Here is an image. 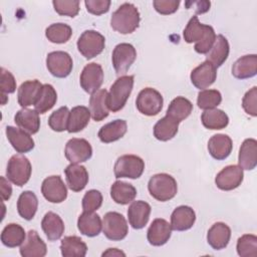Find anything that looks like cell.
Segmentation results:
<instances>
[{"mask_svg": "<svg viewBox=\"0 0 257 257\" xmlns=\"http://www.w3.org/2000/svg\"><path fill=\"white\" fill-rule=\"evenodd\" d=\"M26 239L25 231L23 227L18 224L10 223L4 227L1 233V242L8 248H15L21 246Z\"/></svg>", "mask_w": 257, "mask_h": 257, "instance_id": "cell-39", "label": "cell"}, {"mask_svg": "<svg viewBox=\"0 0 257 257\" xmlns=\"http://www.w3.org/2000/svg\"><path fill=\"white\" fill-rule=\"evenodd\" d=\"M43 197L50 203H62L67 197V188L60 176H50L43 180L41 185Z\"/></svg>", "mask_w": 257, "mask_h": 257, "instance_id": "cell-15", "label": "cell"}, {"mask_svg": "<svg viewBox=\"0 0 257 257\" xmlns=\"http://www.w3.org/2000/svg\"><path fill=\"white\" fill-rule=\"evenodd\" d=\"M257 73V55L248 54L238 58L232 65V74L238 79H246Z\"/></svg>", "mask_w": 257, "mask_h": 257, "instance_id": "cell-27", "label": "cell"}, {"mask_svg": "<svg viewBox=\"0 0 257 257\" xmlns=\"http://www.w3.org/2000/svg\"><path fill=\"white\" fill-rule=\"evenodd\" d=\"M164 99L162 94L152 87L142 89L137 97L136 106L138 110L145 115H157L163 108Z\"/></svg>", "mask_w": 257, "mask_h": 257, "instance_id": "cell-8", "label": "cell"}, {"mask_svg": "<svg viewBox=\"0 0 257 257\" xmlns=\"http://www.w3.org/2000/svg\"><path fill=\"white\" fill-rule=\"evenodd\" d=\"M230 238L231 229L223 222L213 224L207 233V242L214 250H222L226 248Z\"/></svg>", "mask_w": 257, "mask_h": 257, "instance_id": "cell-21", "label": "cell"}, {"mask_svg": "<svg viewBox=\"0 0 257 257\" xmlns=\"http://www.w3.org/2000/svg\"><path fill=\"white\" fill-rule=\"evenodd\" d=\"M243 178V169L238 165H230L217 174L215 184L222 191H232L242 184Z\"/></svg>", "mask_w": 257, "mask_h": 257, "instance_id": "cell-14", "label": "cell"}, {"mask_svg": "<svg viewBox=\"0 0 257 257\" xmlns=\"http://www.w3.org/2000/svg\"><path fill=\"white\" fill-rule=\"evenodd\" d=\"M141 16L138 8L132 3L121 4L111 15L110 26L120 34L133 33L140 24Z\"/></svg>", "mask_w": 257, "mask_h": 257, "instance_id": "cell-2", "label": "cell"}, {"mask_svg": "<svg viewBox=\"0 0 257 257\" xmlns=\"http://www.w3.org/2000/svg\"><path fill=\"white\" fill-rule=\"evenodd\" d=\"M77 49L86 59L100 54L105 46V38L95 30H85L77 40Z\"/></svg>", "mask_w": 257, "mask_h": 257, "instance_id": "cell-7", "label": "cell"}, {"mask_svg": "<svg viewBox=\"0 0 257 257\" xmlns=\"http://www.w3.org/2000/svg\"><path fill=\"white\" fill-rule=\"evenodd\" d=\"M15 123L29 134H36L40 128L39 113L35 109L24 107L18 110L14 116Z\"/></svg>", "mask_w": 257, "mask_h": 257, "instance_id": "cell-33", "label": "cell"}, {"mask_svg": "<svg viewBox=\"0 0 257 257\" xmlns=\"http://www.w3.org/2000/svg\"><path fill=\"white\" fill-rule=\"evenodd\" d=\"M6 137L13 149L19 154L30 152L34 148V141L29 133L12 125L6 126Z\"/></svg>", "mask_w": 257, "mask_h": 257, "instance_id": "cell-18", "label": "cell"}, {"mask_svg": "<svg viewBox=\"0 0 257 257\" xmlns=\"http://www.w3.org/2000/svg\"><path fill=\"white\" fill-rule=\"evenodd\" d=\"M233 149L231 138L224 134H217L211 137L208 142L209 154L217 161L225 160L229 157Z\"/></svg>", "mask_w": 257, "mask_h": 257, "instance_id": "cell-22", "label": "cell"}, {"mask_svg": "<svg viewBox=\"0 0 257 257\" xmlns=\"http://www.w3.org/2000/svg\"><path fill=\"white\" fill-rule=\"evenodd\" d=\"M196 221L195 211L186 205L177 207L171 215V226L176 231H186L193 227Z\"/></svg>", "mask_w": 257, "mask_h": 257, "instance_id": "cell-25", "label": "cell"}, {"mask_svg": "<svg viewBox=\"0 0 257 257\" xmlns=\"http://www.w3.org/2000/svg\"><path fill=\"white\" fill-rule=\"evenodd\" d=\"M80 86L87 93H93L99 89L103 82V70L100 64L91 62L86 64L79 77Z\"/></svg>", "mask_w": 257, "mask_h": 257, "instance_id": "cell-12", "label": "cell"}, {"mask_svg": "<svg viewBox=\"0 0 257 257\" xmlns=\"http://www.w3.org/2000/svg\"><path fill=\"white\" fill-rule=\"evenodd\" d=\"M137 58V50L130 43L117 44L111 55L112 66L117 75L126 73Z\"/></svg>", "mask_w": 257, "mask_h": 257, "instance_id": "cell-10", "label": "cell"}, {"mask_svg": "<svg viewBox=\"0 0 257 257\" xmlns=\"http://www.w3.org/2000/svg\"><path fill=\"white\" fill-rule=\"evenodd\" d=\"M77 228L82 235L87 237H95L102 230V221L99 215L94 212H85L78 217Z\"/></svg>", "mask_w": 257, "mask_h": 257, "instance_id": "cell-30", "label": "cell"}, {"mask_svg": "<svg viewBox=\"0 0 257 257\" xmlns=\"http://www.w3.org/2000/svg\"><path fill=\"white\" fill-rule=\"evenodd\" d=\"M152 208L145 201H134L127 209L128 223L134 229H143L149 222Z\"/></svg>", "mask_w": 257, "mask_h": 257, "instance_id": "cell-19", "label": "cell"}, {"mask_svg": "<svg viewBox=\"0 0 257 257\" xmlns=\"http://www.w3.org/2000/svg\"><path fill=\"white\" fill-rule=\"evenodd\" d=\"M137 196V189L130 183L115 181L110 187V197L112 201L119 205H127Z\"/></svg>", "mask_w": 257, "mask_h": 257, "instance_id": "cell-34", "label": "cell"}, {"mask_svg": "<svg viewBox=\"0 0 257 257\" xmlns=\"http://www.w3.org/2000/svg\"><path fill=\"white\" fill-rule=\"evenodd\" d=\"M0 89H1V94L13 93L16 90V80L13 74L7 69H5L4 67L1 68Z\"/></svg>", "mask_w": 257, "mask_h": 257, "instance_id": "cell-50", "label": "cell"}, {"mask_svg": "<svg viewBox=\"0 0 257 257\" xmlns=\"http://www.w3.org/2000/svg\"><path fill=\"white\" fill-rule=\"evenodd\" d=\"M148 190L154 199L160 202H167L177 195L178 185L174 177L161 173L154 175L150 179Z\"/></svg>", "mask_w": 257, "mask_h": 257, "instance_id": "cell-4", "label": "cell"}, {"mask_svg": "<svg viewBox=\"0 0 257 257\" xmlns=\"http://www.w3.org/2000/svg\"><path fill=\"white\" fill-rule=\"evenodd\" d=\"M222 101V95L217 89H203L198 93L197 104L202 109L216 108Z\"/></svg>", "mask_w": 257, "mask_h": 257, "instance_id": "cell-44", "label": "cell"}, {"mask_svg": "<svg viewBox=\"0 0 257 257\" xmlns=\"http://www.w3.org/2000/svg\"><path fill=\"white\" fill-rule=\"evenodd\" d=\"M203 125L208 130H222L229 123V117L222 109L212 108L205 110L201 115Z\"/></svg>", "mask_w": 257, "mask_h": 257, "instance_id": "cell-40", "label": "cell"}, {"mask_svg": "<svg viewBox=\"0 0 257 257\" xmlns=\"http://www.w3.org/2000/svg\"><path fill=\"white\" fill-rule=\"evenodd\" d=\"M19 252L23 257H44L47 253V247L38 233L35 230H30L21 244Z\"/></svg>", "mask_w": 257, "mask_h": 257, "instance_id": "cell-20", "label": "cell"}, {"mask_svg": "<svg viewBox=\"0 0 257 257\" xmlns=\"http://www.w3.org/2000/svg\"><path fill=\"white\" fill-rule=\"evenodd\" d=\"M192 110L193 103L188 98L184 96H177L169 104L166 115H169L177 121L181 122L191 114Z\"/></svg>", "mask_w": 257, "mask_h": 257, "instance_id": "cell-41", "label": "cell"}, {"mask_svg": "<svg viewBox=\"0 0 257 257\" xmlns=\"http://www.w3.org/2000/svg\"><path fill=\"white\" fill-rule=\"evenodd\" d=\"M38 208V200L32 191H24L17 201V211L20 217L29 221L32 220Z\"/></svg>", "mask_w": 257, "mask_h": 257, "instance_id": "cell-35", "label": "cell"}, {"mask_svg": "<svg viewBox=\"0 0 257 257\" xmlns=\"http://www.w3.org/2000/svg\"><path fill=\"white\" fill-rule=\"evenodd\" d=\"M194 4L197 5V8H196L197 14H202L207 12L210 9V5H211L209 1H197V2H194Z\"/></svg>", "mask_w": 257, "mask_h": 257, "instance_id": "cell-54", "label": "cell"}, {"mask_svg": "<svg viewBox=\"0 0 257 257\" xmlns=\"http://www.w3.org/2000/svg\"><path fill=\"white\" fill-rule=\"evenodd\" d=\"M102 256H125V254L116 248H108L105 252L102 253Z\"/></svg>", "mask_w": 257, "mask_h": 257, "instance_id": "cell-55", "label": "cell"}, {"mask_svg": "<svg viewBox=\"0 0 257 257\" xmlns=\"http://www.w3.org/2000/svg\"><path fill=\"white\" fill-rule=\"evenodd\" d=\"M71 35L72 29L65 23H53L45 29V36L52 43H65L70 39Z\"/></svg>", "mask_w": 257, "mask_h": 257, "instance_id": "cell-43", "label": "cell"}, {"mask_svg": "<svg viewBox=\"0 0 257 257\" xmlns=\"http://www.w3.org/2000/svg\"><path fill=\"white\" fill-rule=\"evenodd\" d=\"M183 37L187 43H195L196 52L207 54L215 42L216 33L212 26L201 23L198 16H193L184 29Z\"/></svg>", "mask_w": 257, "mask_h": 257, "instance_id": "cell-1", "label": "cell"}, {"mask_svg": "<svg viewBox=\"0 0 257 257\" xmlns=\"http://www.w3.org/2000/svg\"><path fill=\"white\" fill-rule=\"evenodd\" d=\"M155 10L162 15L175 13L180 5L179 0H155L153 1Z\"/></svg>", "mask_w": 257, "mask_h": 257, "instance_id": "cell-51", "label": "cell"}, {"mask_svg": "<svg viewBox=\"0 0 257 257\" xmlns=\"http://www.w3.org/2000/svg\"><path fill=\"white\" fill-rule=\"evenodd\" d=\"M46 66L53 76L64 78L70 74L73 67V61L71 56L65 51H52L47 54Z\"/></svg>", "mask_w": 257, "mask_h": 257, "instance_id": "cell-11", "label": "cell"}, {"mask_svg": "<svg viewBox=\"0 0 257 257\" xmlns=\"http://www.w3.org/2000/svg\"><path fill=\"white\" fill-rule=\"evenodd\" d=\"M54 10L62 16L75 17L79 12V1L77 0H54L52 1Z\"/></svg>", "mask_w": 257, "mask_h": 257, "instance_id": "cell-47", "label": "cell"}, {"mask_svg": "<svg viewBox=\"0 0 257 257\" xmlns=\"http://www.w3.org/2000/svg\"><path fill=\"white\" fill-rule=\"evenodd\" d=\"M229 51L230 46L227 38L224 35L219 34L216 36L212 48L207 53L206 60L213 64L216 68H218L227 60L229 56Z\"/></svg>", "mask_w": 257, "mask_h": 257, "instance_id": "cell-29", "label": "cell"}, {"mask_svg": "<svg viewBox=\"0 0 257 257\" xmlns=\"http://www.w3.org/2000/svg\"><path fill=\"white\" fill-rule=\"evenodd\" d=\"M145 170V162L136 155H123L117 158L113 167L116 179L128 178L139 179Z\"/></svg>", "mask_w": 257, "mask_h": 257, "instance_id": "cell-6", "label": "cell"}, {"mask_svg": "<svg viewBox=\"0 0 257 257\" xmlns=\"http://www.w3.org/2000/svg\"><path fill=\"white\" fill-rule=\"evenodd\" d=\"M242 106L245 112L251 116L257 115V87L249 89L242 99Z\"/></svg>", "mask_w": 257, "mask_h": 257, "instance_id": "cell-49", "label": "cell"}, {"mask_svg": "<svg viewBox=\"0 0 257 257\" xmlns=\"http://www.w3.org/2000/svg\"><path fill=\"white\" fill-rule=\"evenodd\" d=\"M237 253L241 257L257 256V237L253 234H244L237 241Z\"/></svg>", "mask_w": 257, "mask_h": 257, "instance_id": "cell-45", "label": "cell"}, {"mask_svg": "<svg viewBox=\"0 0 257 257\" xmlns=\"http://www.w3.org/2000/svg\"><path fill=\"white\" fill-rule=\"evenodd\" d=\"M60 251L63 257H84L87 246L77 236H66L61 240Z\"/></svg>", "mask_w": 257, "mask_h": 257, "instance_id": "cell-38", "label": "cell"}, {"mask_svg": "<svg viewBox=\"0 0 257 257\" xmlns=\"http://www.w3.org/2000/svg\"><path fill=\"white\" fill-rule=\"evenodd\" d=\"M32 167L30 161L23 155H14L7 164L6 177L18 187L24 186L30 179Z\"/></svg>", "mask_w": 257, "mask_h": 257, "instance_id": "cell-5", "label": "cell"}, {"mask_svg": "<svg viewBox=\"0 0 257 257\" xmlns=\"http://www.w3.org/2000/svg\"><path fill=\"white\" fill-rule=\"evenodd\" d=\"M171 224L162 218L155 219L147 232V239L153 246L165 245L172 235Z\"/></svg>", "mask_w": 257, "mask_h": 257, "instance_id": "cell-17", "label": "cell"}, {"mask_svg": "<svg viewBox=\"0 0 257 257\" xmlns=\"http://www.w3.org/2000/svg\"><path fill=\"white\" fill-rule=\"evenodd\" d=\"M69 109L67 106H61L55 111H53L48 117V125L54 132H64L67 131Z\"/></svg>", "mask_w": 257, "mask_h": 257, "instance_id": "cell-46", "label": "cell"}, {"mask_svg": "<svg viewBox=\"0 0 257 257\" xmlns=\"http://www.w3.org/2000/svg\"><path fill=\"white\" fill-rule=\"evenodd\" d=\"M238 166L243 170L251 171L257 165V141L255 139H246L239 150Z\"/></svg>", "mask_w": 257, "mask_h": 257, "instance_id": "cell-28", "label": "cell"}, {"mask_svg": "<svg viewBox=\"0 0 257 257\" xmlns=\"http://www.w3.org/2000/svg\"><path fill=\"white\" fill-rule=\"evenodd\" d=\"M57 101V93L55 88L48 83L43 84L40 95L34 105L35 110L39 114H43L50 110Z\"/></svg>", "mask_w": 257, "mask_h": 257, "instance_id": "cell-42", "label": "cell"}, {"mask_svg": "<svg viewBox=\"0 0 257 257\" xmlns=\"http://www.w3.org/2000/svg\"><path fill=\"white\" fill-rule=\"evenodd\" d=\"M127 131V124L124 119H114L100 127L98 139L104 144H109L121 139Z\"/></svg>", "mask_w": 257, "mask_h": 257, "instance_id": "cell-32", "label": "cell"}, {"mask_svg": "<svg viewBox=\"0 0 257 257\" xmlns=\"http://www.w3.org/2000/svg\"><path fill=\"white\" fill-rule=\"evenodd\" d=\"M41 228L49 241H56L64 233V223L59 215L54 212H47L42 221Z\"/></svg>", "mask_w": 257, "mask_h": 257, "instance_id": "cell-31", "label": "cell"}, {"mask_svg": "<svg viewBox=\"0 0 257 257\" xmlns=\"http://www.w3.org/2000/svg\"><path fill=\"white\" fill-rule=\"evenodd\" d=\"M179 121L169 115H165L156 122L154 126V137L161 142H167L177 135Z\"/></svg>", "mask_w": 257, "mask_h": 257, "instance_id": "cell-37", "label": "cell"}, {"mask_svg": "<svg viewBox=\"0 0 257 257\" xmlns=\"http://www.w3.org/2000/svg\"><path fill=\"white\" fill-rule=\"evenodd\" d=\"M107 90L98 89L89 97V111L93 120L101 121L109 114L107 106Z\"/></svg>", "mask_w": 257, "mask_h": 257, "instance_id": "cell-26", "label": "cell"}, {"mask_svg": "<svg viewBox=\"0 0 257 257\" xmlns=\"http://www.w3.org/2000/svg\"><path fill=\"white\" fill-rule=\"evenodd\" d=\"M90 116L89 108L86 106L77 105L72 107L69 112L67 132L72 134L82 131L88 124Z\"/></svg>", "mask_w": 257, "mask_h": 257, "instance_id": "cell-36", "label": "cell"}, {"mask_svg": "<svg viewBox=\"0 0 257 257\" xmlns=\"http://www.w3.org/2000/svg\"><path fill=\"white\" fill-rule=\"evenodd\" d=\"M217 77V68L209 61H204L191 72L190 78L193 85L199 89H206L212 85Z\"/></svg>", "mask_w": 257, "mask_h": 257, "instance_id": "cell-16", "label": "cell"}, {"mask_svg": "<svg viewBox=\"0 0 257 257\" xmlns=\"http://www.w3.org/2000/svg\"><path fill=\"white\" fill-rule=\"evenodd\" d=\"M86 10L93 15H101L109 10V0H86L84 1Z\"/></svg>", "mask_w": 257, "mask_h": 257, "instance_id": "cell-52", "label": "cell"}, {"mask_svg": "<svg viewBox=\"0 0 257 257\" xmlns=\"http://www.w3.org/2000/svg\"><path fill=\"white\" fill-rule=\"evenodd\" d=\"M64 174L67 186L73 192L82 191L88 183V173L83 166L70 164L64 170Z\"/></svg>", "mask_w": 257, "mask_h": 257, "instance_id": "cell-23", "label": "cell"}, {"mask_svg": "<svg viewBox=\"0 0 257 257\" xmlns=\"http://www.w3.org/2000/svg\"><path fill=\"white\" fill-rule=\"evenodd\" d=\"M0 187H1V198L2 201H7L12 195V187L8 180L5 177L0 178Z\"/></svg>", "mask_w": 257, "mask_h": 257, "instance_id": "cell-53", "label": "cell"}, {"mask_svg": "<svg viewBox=\"0 0 257 257\" xmlns=\"http://www.w3.org/2000/svg\"><path fill=\"white\" fill-rule=\"evenodd\" d=\"M102 232L111 241H120L128 233L125 218L117 212H107L102 219Z\"/></svg>", "mask_w": 257, "mask_h": 257, "instance_id": "cell-9", "label": "cell"}, {"mask_svg": "<svg viewBox=\"0 0 257 257\" xmlns=\"http://www.w3.org/2000/svg\"><path fill=\"white\" fill-rule=\"evenodd\" d=\"M134 75H122L118 77L110 86L107 94V106L112 112L123 108L134 87Z\"/></svg>", "mask_w": 257, "mask_h": 257, "instance_id": "cell-3", "label": "cell"}, {"mask_svg": "<svg viewBox=\"0 0 257 257\" xmlns=\"http://www.w3.org/2000/svg\"><path fill=\"white\" fill-rule=\"evenodd\" d=\"M102 205V195L98 190L87 191L82 198V209L85 212H94Z\"/></svg>", "mask_w": 257, "mask_h": 257, "instance_id": "cell-48", "label": "cell"}, {"mask_svg": "<svg viewBox=\"0 0 257 257\" xmlns=\"http://www.w3.org/2000/svg\"><path fill=\"white\" fill-rule=\"evenodd\" d=\"M64 155L70 164H79L91 158L92 148L86 140L73 138L66 143Z\"/></svg>", "mask_w": 257, "mask_h": 257, "instance_id": "cell-13", "label": "cell"}, {"mask_svg": "<svg viewBox=\"0 0 257 257\" xmlns=\"http://www.w3.org/2000/svg\"><path fill=\"white\" fill-rule=\"evenodd\" d=\"M43 84L37 79L33 80H26L18 88L17 96H18V103L24 108L30 105H35Z\"/></svg>", "mask_w": 257, "mask_h": 257, "instance_id": "cell-24", "label": "cell"}]
</instances>
